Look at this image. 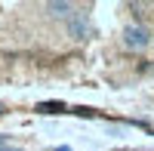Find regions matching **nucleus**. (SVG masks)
Wrapping results in <instances>:
<instances>
[{"label":"nucleus","mask_w":154,"mask_h":151,"mask_svg":"<svg viewBox=\"0 0 154 151\" xmlns=\"http://www.w3.org/2000/svg\"><path fill=\"white\" fill-rule=\"evenodd\" d=\"M120 43L126 49H133V53H142V49H148L154 43V34L148 31V25L133 22V25H126V28L120 31Z\"/></svg>","instance_id":"f257e3e1"},{"label":"nucleus","mask_w":154,"mask_h":151,"mask_svg":"<svg viewBox=\"0 0 154 151\" xmlns=\"http://www.w3.org/2000/svg\"><path fill=\"white\" fill-rule=\"evenodd\" d=\"M65 28H68V34H71V40H77V43H86L89 37H93V22H89V12H86L83 6L65 22Z\"/></svg>","instance_id":"f03ea898"},{"label":"nucleus","mask_w":154,"mask_h":151,"mask_svg":"<svg viewBox=\"0 0 154 151\" xmlns=\"http://www.w3.org/2000/svg\"><path fill=\"white\" fill-rule=\"evenodd\" d=\"M43 9H46L53 19H62V22H68V19H71L74 12L80 9V6H77V3H68V0H49V3H46Z\"/></svg>","instance_id":"7ed1b4c3"},{"label":"nucleus","mask_w":154,"mask_h":151,"mask_svg":"<svg viewBox=\"0 0 154 151\" xmlns=\"http://www.w3.org/2000/svg\"><path fill=\"white\" fill-rule=\"evenodd\" d=\"M37 111H40V114H62V111H68V108L62 105V102H40Z\"/></svg>","instance_id":"20e7f679"},{"label":"nucleus","mask_w":154,"mask_h":151,"mask_svg":"<svg viewBox=\"0 0 154 151\" xmlns=\"http://www.w3.org/2000/svg\"><path fill=\"white\" fill-rule=\"evenodd\" d=\"M0 151H22V148H16V145H9L3 136H0Z\"/></svg>","instance_id":"39448f33"},{"label":"nucleus","mask_w":154,"mask_h":151,"mask_svg":"<svg viewBox=\"0 0 154 151\" xmlns=\"http://www.w3.org/2000/svg\"><path fill=\"white\" fill-rule=\"evenodd\" d=\"M49 151H71V148H49Z\"/></svg>","instance_id":"423d86ee"}]
</instances>
